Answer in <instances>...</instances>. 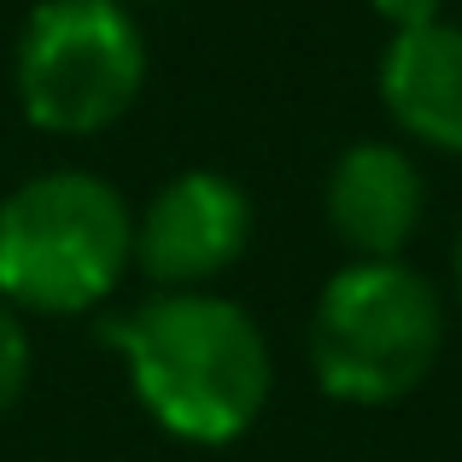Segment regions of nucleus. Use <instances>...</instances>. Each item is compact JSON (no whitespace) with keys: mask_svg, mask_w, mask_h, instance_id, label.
<instances>
[{"mask_svg":"<svg viewBox=\"0 0 462 462\" xmlns=\"http://www.w3.org/2000/svg\"><path fill=\"white\" fill-rule=\"evenodd\" d=\"M445 299L404 258H351L310 310V369L339 404H398L433 374Z\"/></svg>","mask_w":462,"mask_h":462,"instance_id":"7ed1b4c3","label":"nucleus"},{"mask_svg":"<svg viewBox=\"0 0 462 462\" xmlns=\"http://www.w3.org/2000/svg\"><path fill=\"white\" fill-rule=\"evenodd\" d=\"M322 211L351 258H404L428 211V181L398 141H351L328 170Z\"/></svg>","mask_w":462,"mask_h":462,"instance_id":"423d86ee","label":"nucleus"},{"mask_svg":"<svg viewBox=\"0 0 462 462\" xmlns=\"http://www.w3.org/2000/svg\"><path fill=\"white\" fill-rule=\"evenodd\" d=\"M252 240V199L223 170H181L135 217V270L158 293H193L240 263Z\"/></svg>","mask_w":462,"mask_h":462,"instance_id":"39448f33","label":"nucleus"},{"mask_svg":"<svg viewBox=\"0 0 462 462\" xmlns=\"http://www.w3.org/2000/svg\"><path fill=\"white\" fill-rule=\"evenodd\" d=\"M369 6L393 23V35L398 30H421V23H439L445 18V0H369Z\"/></svg>","mask_w":462,"mask_h":462,"instance_id":"1a4fd4ad","label":"nucleus"},{"mask_svg":"<svg viewBox=\"0 0 462 462\" xmlns=\"http://www.w3.org/2000/svg\"><path fill=\"white\" fill-rule=\"evenodd\" d=\"M381 100L410 141L462 158V23L398 30L381 53Z\"/></svg>","mask_w":462,"mask_h":462,"instance_id":"0eeeda50","label":"nucleus"},{"mask_svg":"<svg viewBox=\"0 0 462 462\" xmlns=\"http://www.w3.org/2000/svg\"><path fill=\"white\" fill-rule=\"evenodd\" d=\"M141 410L181 445H235L258 428L275 386L270 339L246 305L223 293H152L106 322Z\"/></svg>","mask_w":462,"mask_h":462,"instance_id":"f257e3e1","label":"nucleus"},{"mask_svg":"<svg viewBox=\"0 0 462 462\" xmlns=\"http://www.w3.org/2000/svg\"><path fill=\"white\" fill-rule=\"evenodd\" d=\"M135 263L129 199L94 170H42L0 199V299L35 316H82Z\"/></svg>","mask_w":462,"mask_h":462,"instance_id":"f03ea898","label":"nucleus"},{"mask_svg":"<svg viewBox=\"0 0 462 462\" xmlns=\"http://www.w3.org/2000/svg\"><path fill=\"white\" fill-rule=\"evenodd\" d=\"M18 106L47 135H100L147 88V35L124 0H42L12 53Z\"/></svg>","mask_w":462,"mask_h":462,"instance_id":"20e7f679","label":"nucleus"},{"mask_svg":"<svg viewBox=\"0 0 462 462\" xmlns=\"http://www.w3.org/2000/svg\"><path fill=\"white\" fill-rule=\"evenodd\" d=\"M35 374V346H30V328H23V310H12L0 299V416L23 398Z\"/></svg>","mask_w":462,"mask_h":462,"instance_id":"6e6552de","label":"nucleus"},{"mask_svg":"<svg viewBox=\"0 0 462 462\" xmlns=\"http://www.w3.org/2000/svg\"><path fill=\"white\" fill-rule=\"evenodd\" d=\"M451 275H457V305H462V240H457V258H451Z\"/></svg>","mask_w":462,"mask_h":462,"instance_id":"9d476101","label":"nucleus"}]
</instances>
